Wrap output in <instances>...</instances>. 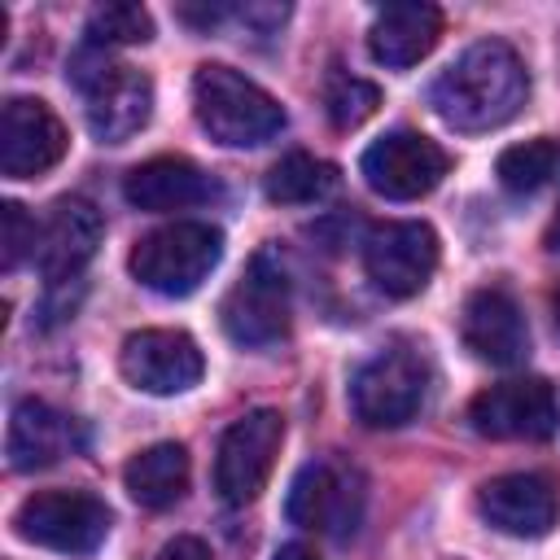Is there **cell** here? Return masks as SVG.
I'll list each match as a JSON object with an SVG mask.
<instances>
[{
	"label": "cell",
	"mask_w": 560,
	"mask_h": 560,
	"mask_svg": "<svg viewBox=\"0 0 560 560\" xmlns=\"http://www.w3.org/2000/svg\"><path fill=\"white\" fill-rule=\"evenodd\" d=\"M551 315H556V332H560V289L551 293Z\"/></svg>",
	"instance_id": "f546056e"
},
{
	"label": "cell",
	"mask_w": 560,
	"mask_h": 560,
	"mask_svg": "<svg viewBox=\"0 0 560 560\" xmlns=\"http://www.w3.org/2000/svg\"><path fill=\"white\" fill-rule=\"evenodd\" d=\"M70 83L88 101V127L101 144L131 140L153 114V83L136 66L109 61L101 48H83L70 66Z\"/></svg>",
	"instance_id": "3957f363"
},
{
	"label": "cell",
	"mask_w": 560,
	"mask_h": 560,
	"mask_svg": "<svg viewBox=\"0 0 560 560\" xmlns=\"http://www.w3.org/2000/svg\"><path fill=\"white\" fill-rule=\"evenodd\" d=\"M122 197L144 214L188 210L214 197V179L188 158H149L122 179Z\"/></svg>",
	"instance_id": "d6986e66"
},
{
	"label": "cell",
	"mask_w": 560,
	"mask_h": 560,
	"mask_svg": "<svg viewBox=\"0 0 560 560\" xmlns=\"http://www.w3.org/2000/svg\"><path fill=\"white\" fill-rule=\"evenodd\" d=\"M438 232L420 219L381 223L363 241V271L385 298H416L438 271Z\"/></svg>",
	"instance_id": "8fae6325"
},
{
	"label": "cell",
	"mask_w": 560,
	"mask_h": 560,
	"mask_svg": "<svg viewBox=\"0 0 560 560\" xmlns=\"http://www.w3.org/2000/svg\"><path fill=\"white\" fill-rule=\"evenodd\" d=\"M158 560H210V551H206V542H201V538L179 534V538H171V542L158 551Z\"/></svg>",
	"instance_id": "4316f807"
},
{
	"label": "cell",
	"mask_w": 560,
	"mask_h": 560,
	"mask_svg": "<svg viewBox=\"0 0 560 560\" xmlns=\"http://www.w3.org/2000/svg\"><path fill=\"white\" fill-rule=\"evenodd\" d=\"M109 508L88 490H35L13 512V525L26 542L61 551V556H92L109 538Z\"/></svg>",
	"instance_id": "52a82bcc"
},
{
	"label": "cell",
	"mask_w": 560,
	"mask_h": 560,
	"mask_svg": "<svg viewBox=\"0 0 560 560\" xmlns=\"http://www.w3.org/2000/svg\"><path fill=\"white\" fill-rule=\"evenodd\" d=\"M153 39V18L140 4L114 0V4H96L88 13V44L92 48H109V44H149Z\"/></svg>",
	"instance_id": "d4e9b609"
},
{
	"label": "cell",
	"mask_w": 560,
	"mask_h": 560,
	"mask_svg": "<svg viewBox=\"0 0 560 560\" xmlns=\"http://www.w3.org/2000/svg\"><path fill=\"white\" fill-rule=\"evenodd\" d=\"M529 96V74L512 44L477 39L468 44L429 88L433 114L455 131H490L521 114Z\"/></svg>",
	"instance_id": "6da1fadb"
},
{
	"label": "cell",
	"mask_w": 560,
	"mask_h": 560,
	"mask_svg": "<svg viewBox=\"0 0 560 560\" xmlns=\"http://www.w3.org/2000/svg\"><path fill=\"white\" fill-rule=\"evenodd\" d=\"M477 512L512 538H542L556 525L560 494L538 472H503L477 490Z\"/></svg>",
	"instance_id": "ac0fdd59"
},
{
	"label": "cell",
	"mask_w": 560,
	"mask_h": 560,
	"mask_svg": "<svg viewBox=\"0 0 560 560\" xmlns=\"http://www.w3.org/2000/svg\"><path fill=\"white\" fill-rule=\"evenodd\" d=\"M547 249L560 254V210H556V219H551V228H547Z\"/></svg>",
	"instance_id": "f1b7e54d"
},
{
	"label": "cell",
	"mask_w": 560,
	"mask_h": 560,
	"mask_svg": "<svg viewBox=\"0 0 560 560\" xmlns=\"http://www.w3.org/2000/svg\"><path fill=\"white\" fill-rule=\"evenodd\" d=\"M118 368L136 389L166 398V394L192 389L206 372V359H201V346L179 328H140L122 341Z\"/></svg>",
	"instance_id": "7c38bea8"
},
{
	"label": "cell",
	"mask_w": 560,
	"mask_h": 560,
	"mask_svg": "<svg viewBox=\"0 0 560 560\" xmlns=\"http://www.w3.org/2000/svg\"><path fill=\"white\" fill-rule=\"evenodd\" d=\"M192 109H197V122L210 131V140H219L228 149H258L284 131L280 101L267 88H258L254 79H245L241 70L219 66V61L197 66Z\"/></svg>",
	"instance_id": "7a4b0ae2"
},
{
	"label": "cell",
	"mask_w": 560,
	"mask_h": 560,
	"mask_svg": "<svg viewBox=\"0 0 560 560\" xmlns=\"http://www.w3.org/2000/svg\"><path fill=\"white\" fill-rule=\"evenodd\" d=\"M468 424L481 438H499V442H512V438H525V442L551 438L556 433V394H551V385L542 376L499 381V385L481 389L468 402Z\"/></svg>",
	"instance_id": "4fadbf2b"
},
{
	"label": "cell",
	"mask_w": 560,
	"mask_h": 560,
	"mask_svg": "<svg viewBox=\"0 0 560 560\" xmlns=\"http://www.w3.org/2000/svg\"><path fill=\"white\" fill-rule=\"evenodd\" d=\"M122 486L149 512H162V508L179 503L184 490H188V451L179 442H158V446L131 455L127 468H122Z\"/></svg>",
	"instance_id": "44dd1931"
},
{
	"label": "cell",
	"mask_w": 560,
	"mask_h": 560,
	"mask_svg": "<svg viewBox=\"0 0 560 560\" xmlns=\"http://www.w3.org/2000/svg\"><path fill=\"white\" fill-rule=\"evenodd\" d=\"M219 319L236 346H249V350L276 346L289 332V276H284V267L271 254H254L245 276L228 289Z\"/></svg>",
	"instance_id": "9c48e42d"
},
{
	"label": "cell",
	"mask_w": 560,
	"mask_h": 560,
	"mask_svg": "<svg viewBox=\"0 0 560 560\" xmlns=\"http://www.w3.org/2000/svg\"><path fill=\"white\" fill-rule=\"evenodd\" d=\"M105 236V219L92 201L83 197H61L48 219L39 223V245H35V267L44 271V280L57 289V284H70L79 280V271L92 262L96 245Z\"/></svg>",
	"instance_id": "9a60e30c"
},
{
	"label": "cell",
	"mask_w": 560,
	"mask_h": 560,
	"mask_svg": "<svg viewBox=\"0 0 560 560\" xmlns=\"http://www.w3.org/2000/svg\"><path fill=\"white\" fill-rule=\"evenodd\" d=\"M219 258H223V232L219 228L197 223V219H175V223L140 236L127 267L153 293L188 298L219 267Z\"/></svg>",
	"instance_id": "277c9868"
},
{
	"label": "cell",
	"mask_w": 560,
	"mask_h": 560,
	"mask_svg": "<svg viewBox=\"0 0 560 560\" xmlns=\"http://www.w3.org/2000/svg\"><path fill=\"white\" fill-rule=\"evenodd\" d=\"M381 105V92L376 83L359 79V74H346V70H332L328 83H324V109H328V122L337 131H354L359 122H368Z\"/></svg>",
	"instance_id": "cb8c5ba5"
},
{
	"label": "cell",
	"mask_w": 560,
	"mask_h": 560,
	"mask_svg": "<svg viewBox=\"0 0 560 560\" xmlns=\"http://www.w3.org/2000/svg\"><path fill=\"white\" fill-rule=\"evenodd\" d=\"M280 442H284V416L276 407H258L236 424H228L214 455V490L223 494V503L245 508L267 490Z\"/></svg>",
	"instance_id": "ba28073f"
},
{
	"label": "cell",
	"mask_w": 560,
	"mask_h": 560,
	"mask_svg": "<svg viewBox=\"0 0 560 560\" xmlns=\"http://www.w3.org/2000/svg\"><path fill=\"white\" fill-rule=\"evenodd\" d=\"M429 398V363L411 346L376 350L350 381V407L368 429H398L420 416Z\"/></svg>",
	"instance_id": "8992f818"
},
{
	"label": "cell",
	"mask_w": 560,
	"mask_h": 560,
	"mask_svg": "<svg viewBox=\"0 0 560 560\" xmlns=\"http://www.w3.org/2000/svg\"><path fill=\"white\" fill-rule=\"evenodd\" d=\"M363 508H368V481L341 455H319L302 464L284 499V512L293 525L328 538H350L363 521Z\"/></svg>",
	"instance_id": "5b68a950"
},
{
	"label": "cell",
	"mask_w": 560,
	"mask_h": 560,
	"mask_svg": "<svg viewBox=\"0 0 560 560\" xmlns=\"http://www.w3.org/2000/svg\"><path fill=\"white\" fill-rule=\"evenodd\" d=\"M83 424L57 407H48L44 398H22L9 416V433H4V455L13 472H35L48 468L74 451H83Z\"/></svg>",
	"instance_id": "e0dca14e"
},
{
	"label": "cell",
	"mask_w": 560,
	"mask_h": 560,
	"mask_svg": "<svg viewBox=\"0 0 560 560\" xmlns=\"http://www.w3.org/2000/svg\"><path fill=\"white\" fill-rule=\"evenodd\" d=\"M271 560H319V556H315V551H306L302 542H284V547H280Z\"/></svg>",
	"instance_id": "83f0119b"
},
{
	"label": "cell",
	"mask_w": 560,
	"mask_h": 560,
	"mask_svg": "<svg viewBox=\"0 0 560 560\" xmlns=\"http://www.w3.org/2000/svg\"><path fill=\"white\" fill-rule=\"evenodd\" d=\"M262 188L276 206H311L337 188V166L324 158H311V153H284L267 171Z\"/></svg>",
	"instance_id": "7402d4cb"
},
{
	"label": "cell",
	"mask_w": 560,
	"mask_h": 560,
	"mask_svg": "<svg viewBox=\"0 0 560 560\" xmlns=\"http://www.w3.org/2000/svg\"><path fill=\"white\" fill-rule=\"evenodd\" d=\"M464 346L490 368H516L529 354V328L508 289H477L459 311Z\"/></svg>",
	"instance_id": "2e32d148"
},
{
	"label": "cell",
	"mask_w": 560,
	"mask_h": 560,
	"mask_svg": "<svg viewBox=\"0 0 560 560\" xmlns=\"http://www.w3.org/2000/svg\"><path fill=\"white\" fill-rule=\"evenodd\" d=\"M35 245H39V223L18 201H4L0 206V267L18 271L22 258H35Z\"/></svg>",
	"instance_id": "484cf974"
},
{
	"label": "cell",
	"mask_w": 560,
	"mask_h": 560,
	"mask_svg": "<svg viewBox=\"0 0 560 560\" xmlns=\"http://www.w3.org/2000/svg\"><path fill=\"white\" fill-rule=\"evenodd\" d=\"M66 122L35 96H9L0 109V171L9 179L44 175L66 158Z\"/></svg>",
	"instance_id": "5bb4252c"
},
{
	"label": "cell",
	"mask_w": 560,
	"mask_h": 560,
	"mask_svg": "<svg viewBox=\"0 0 560 560\" xmlns=\"http://www.w3.org/2000/svg\"><path fill=\"white\" fill-rule=\"evenodd\" d=\"M494 175H499V184L508 192H538V188H547L560 175V140L538 136V140L503 149L499 162H494Z\"/></svg>",
	"instance_id": "603a6c76"
},
{
	"label": "cell",
	"mask_w": 560,
	"mask_h": 560,
	"mask_svg": "<svg viewBox=\"0 0 560 560\" xmlns=\"http://www.w3.org/2000/svg\"><path fill=\"white\" fill-rule=\"evenodd\" d=\"M446 171H451L446 149L420 131H389L376 144H368L359 158L363 184L385 201H416L433 192Z\"/></svg>",
	"instance_id": "30bf717a"
},
{
	"label": "cell",
	"mask_w": 560,
	"mask_h": 560,
	"mask_svg": "<svg viewBox=\"0 0 560 560\" xmlns=\"http://www.w3.org/2000/svg\"><path fill=\"white\" fill-rule=\"evenodd\" d=\"M442 39V9L433 4H385L368 31V52L389 66V70H407L420 57L433 52V44Z\"/></svg>",
	"instance_id": "ffe728a7"
}]
</instances>
